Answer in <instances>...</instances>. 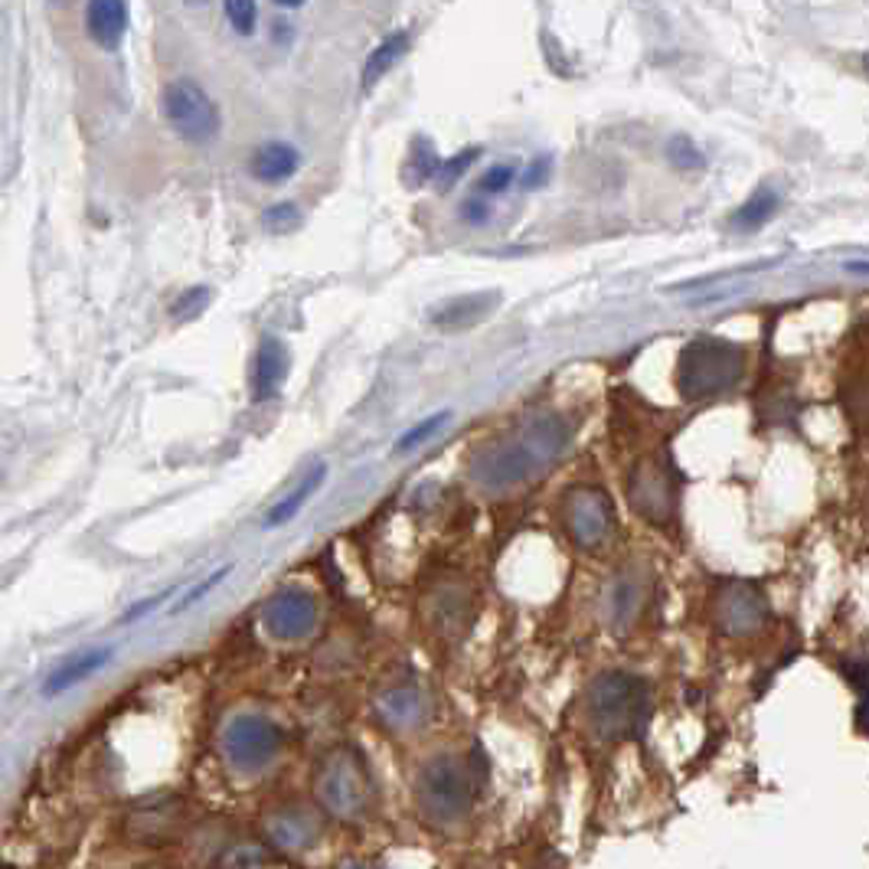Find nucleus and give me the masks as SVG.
<instances>
[{
    "instance_id": "18",
    "label": "nucleus",
    "mask_w": 869,
    "mask_h": 869,
    "mask_svg": "<svg viewBox=\"0 0 869 869\" xmlns=\"http://www.w3.org/2000/svg\"><path fill=\"white\" fill-rule=\"evenodd\" d=\"M108 660H112V648H92V651L78 653V657L66 660L63 667H56L50 673V680L43 683V693L46 697H63L66 690H73L82 680H88L92 673H98Z\"/></svg>"
},
{
    "instance_id": "30",
    "label": "nucleus",
    "mask_w": 869,
    "mask_h": 869,
    "mask_svg": "<svg viewBox=\"0 0 869 869\" xmlns=\"http://www.w3.org/2000/svg\"><path fill=\"white\" fill-rule=\"evenodd\" d=\"M262 222H265L269 232H291V229H297V222H301V210H297L294 203H275V207L265 210Z\"/></svg>"
},
{
    "instance_id": "35",
    "label": "nucleus",
    "mask_w": 869,
    "mask_h": 869,
    "mask_svg": "<svg viewBox=\"0 0 869 869\" xmlns=\"http://www.w3.org/2000/svg\"><path fill=\"white\" fill-rule=\"evenodd\" d=\"M275 3H279V7H301L304 0H275Z\"/></svg>"
},
{
    "instance_id": "20",
    "label": "nucleus",
    "mask_w": 869,
    "mask_h": 869,
    "mask_svg": "<svg viewBox=\"0 0 869 869\" xmlns=\"http://www.w3.org/2000/svg\"><path fill=\"white\" fill-rule=\"evenodd\" d=\"M327 481V464L324 461H314L311 464V471L301 478V484L297 488H291L289 494L275 504V507L269 510V516H265V530H275V526H285V523H291L294 516H297V510L304 507L317 491H321V484Z\"/></svg>"
},
{
    "instance_id": "36",
    "label": "nucleus",
    "mask_w": 869,
    "mask_h": 869,
    "mask_svg": "<svg viewBox=\"0 0 869 869\" xmlns=\"http://www.w3.org/2000/svg\"><path fill=\"white\" fill-rule=\"evenodd\" d=\"M53 3H60V7H66V3H70V0H53Z\"/></svg>"
},
{
    "instance_id": "32",
    "label": "nucleus",
    "mask_w": 869,
    "mask_h": 869,
    "mask_svg": "<svg viewBox=\"0 0 869 869\" xmlns=\"http://www.w3.org/2000/svg\"><path fill=\"white\" fill-rule=\"evenodd\" d=\"M174 591H177V588H167V591H160V595H150V598H145V601H138V605H132V608H128V615H125L122 621L128 625V621H138V618H145L147 611H154V608H157V605H160L164 598H170Z\"/></svg>"
},
{
    "instance_id": "4",
    "label": "nucleus",
    "mask_w": 869,
    "mask_h": 869,
    "mask_svg": "<svg viewBox=\"0 0 869 869\" xmlns=\"http://www.w3.org/2000/svg\"><path fill=\"white\" fill-rule=\"evenodd\" d=\"M745 376V350L720 341L697 337L683 347L677 360V389L687 402H703L723 396Z\"/></svg>"
},
{
    "instance_id": "9",
    "label": "nucleus",
    "mask_w": 869,
    "mask_h": 869,
    "mask_svg": "<svg viewBox=\"0 0 869 869\" xmlns=\"http://www.w3.org/2000/svg\"><path fill=\"white\" fill-rule=\"evenodd\" d=\"M317 621H321V605L314 591L301 585L275 591L262 608V628L275 641H304L317 631Z\"/></svg>"
},
{
    "instance_id": "29",
    "label": "nucleus",
    "mask_w": 869,
    "mask_h": 869,
    "mask_svg": "<svg viewBox=\"0 0 869 869\" xmlns=\"http://www.w3.org/2000/svg\"><path fill=\"white\" fill-rule=\"evenodd\" d=\"M207 304H210V289H190L174 301V311H170V314H174L177 321H193L200 311H207Z\"/></svg>"
},
{
    "instance_id": "3",
    "label": "nucleus",
    "mask_w": 869,
    "mask_h": 869,
    "mask_svg": "<svg viewBox=\"0 0 869 869\" xmlns=\"http://www.w3.org/2000/svg\"><path fill=\"white\" fill-rule=\"evenodd\" d=\"M416 800L434 827H458L474 807V772L464 758L441 752L429 758L416 778Z\"/></svg>"
},
{
    "instance_id": "2",
    "label": "nucleus",
    "mask_w": 869,
    "mask_h": 869,
    "mask_svg": "<svg viewBox=\"0 0 869 869\" xmlns=\"http://www.w3.org/2000/svg\"><path fill=\"white\" fill-rule=\"evenodd\" d=\"M588 720L601 739H638L651 716V687L638 673L608 670L588 687Z\"/></svg>"
},
{
    "instance_id": "22",
    "label": "nucleus",
    "mask_w": 869,
    "mask_h": 869,
    "mask_svg": "<svg viewBox=\"0 0 869 869\" xmlns=\"http://www.w3.org/2000/svg\"><path fill=\"white\" fill-rule=\"evenodd\" d=\"M406 50H409V33H392V36H386L369 56H366V66H363V88L369 92L383 75L389 73L402 56H406Z\"/></svg>"
},
{
    "instance_id": "8",
    "label": "nucleus",
    "mask_w": 869,
    "mask_h": 869,
    "mask_svg": "<svg viewBox=\"0 0 869 869\" xmlns=\"http://www.w3.org/2000/svg\"><path fill=\"white\" fill-rule=\"evenodd\" d=\"M563 523L579 549H601L615 533V504L601 488L579 484L563 498Z\"/></svg>"
},
{
    "instance_id": "6",
    "label": "nucleus",
    "mask_w": 869,
    "mask_h": 869,
    "mask_svg": "<svg viewBox=\"0 0 869 869\" xmlns=\"http://www.w3.org/2000/svg\"><path fill=\"white\" fill-rule=\"evenodd\" d=\"M164 118L184 138L187 145H210L219 135V108L217 102L207 95L203 85L190 78H177L164 88Z\"/></svg>"
},
{
    "instance_id": "12",
    "label": "nucleus",
    "mask_w": 869,
    "mask_h": 869,
    "mask_svg": "<svg viewBox=\"0 0 869 869\" xmlns=\"http://www.w3.org/2000/svg\"><path fill=\"white\" fill-rule=\"evenodd\" d=\"M321 814H314L311 807L304 804H289V807H279L265 817V834L272 840L275 850L282 854H304L311 850L317 840H321Z\"/></svg>"
},
{
    "instance_id": "28",
    "label": "nucleus",
    "mask_w": 869,
    "mask_h": 869,
    "mask_svg": "<svg viewBox=\"0 0 869 869\" xmlns=\"http://www.w3.org/2000/svg\"><path fill=\"white\" fill-rule=\"evenodd\" d=\"M513 180H516V167L513 164H494V167L484 170L478 190L488 193V197H498V193H507L510 187H513Z\"/></svg>"
},
{
    "instance_id": "25",
    "label": "nucleus",
    "mask_w": 869,
    "mask_h": 869,
    "mask_svg": "<svg viewBox=\"0 0 869 869\" xmlns=\"http://www.w3.org/2000/svg\"><path fill=\"white\" fill-rule=\"evenodd\" d=\"M667 160H670L677 170H700V167L706 164L703 150L693 145L687 135H673V138L667 142Z\"/></svg>"
},
{
    "instance_id": "33",
    "label": "nucleus",
    "mask_w": 869,
    "mask_h": 869,
    "mask_svg": "<svg viewBox=\"0 0 869 869\" xmlns=\"http://www.w3.org/2000/svg\"><path fill=\"white\" fill-rule=\"evenodd\" d=\"M549 157H540V160H533L530 164V170H526V177H523V187L526 190H536V187H543L546 184V177H549Z\"/></svg>"
},
{
    "instance_id": "10",
    "label": "nucleus",
    "mask_w": 869,
    "mask_h": 869,
    "mask_svg": "<svg viewBox=\"0 0 869 869\" xmlns=\"http://www.w3.org/2000/svg\"><path fill=\"white\" fill-rule=\"evenodd\" d=\"M713 621L725 638H748L768 621V598L752 582H729L713 598Z\"/></svg>"
},
{
    "instance_id": "23",
    "label": "nucleus",
    "mask_w": 869,
    "mask_h": 869,
    "mask_svg": "<svg viewBox=\"0 0 869 869\" xmlns=\"http://www.w3.org/2000/svg\"><path fill=\"white\" fill-rule=\"evenodd\" d=\"M444 422H451V412L448 409H438L434 416H429V419H422L419 426H412L406 434H399L396 438V444H392V454H402V451H416L419 444H426L432 434H438V429L444 426Z\"/></svg>"
},
{
    "instance_id": "7",
    "label": "nucleus",
    "mask_w": 869,
    "mask_h": 869,
    "mask_svg": "<svg viewBox=\"0 0 869 869\" xmlns=\"http://www.w3.org/2000/svg\"><path fill=\"white\" fill-rule=\"evenodd\" d=\"M285 748L282 729L265 716H235L222 729V755L239 775H259Z\"/></svg>"
},
{
    "instance_id": "14",
    "label": "nucleus",
    "mask_w": 869,
    "mask_h": 869,
    "mask_svg": "<svg viewBox=\"0 0 869 869\" xmlns=\"http://www.w3.org/2000/svg\"><path fill=\"white\" fill-rule=\"evenodd\" d=\"M645 598H648V585L641 582V576L638 573H621L605 591V618H608V625L615 631H628L641 618Z\"/></svg>"
},
{
    "instance_id": "21",
    "label": "nucleus",
    "mask_w": 869,
    "mask_h": 869,
    "mask_svg": "<svg viewBox=\"0 0 869 869\" xmlns=\"http://www.w3.org/2000/svg\"><path fill=\"white\" fill-rule=\"evenodd\" d=\"M778 193L772 190V187H758L735 213H732V229L735 232H758L765 222H772V217L778 213Z\"/></svg>"
},
{
    "instance_id": "24",
    "label": "nucleus",
    "mask_w": 869,
    "mask_h": 869,
    "mask_svg": "<svg viewBox=\"0 0 869 869\" xmlns=\"http://www.w3.org/2000/svg\"><path fill=\"white\" fill-rule=\"evenodd\" d=\"M438 164H441V160L434 157V147L419 138V142L412 145L409 160H406V177H409V184H412V187H422L426 180H432Z\"/></svg>"
},
{
    "instance_id": "5",
    "label": "nucleus",
    "mask_w": 869,
    "mask_h": 869,
    "mask_svg": "<svg viewBox=\"0 0 869 869\" xmlns=\"http://www.w3.org/2000/svg\"><path fill=\"white\" fill-rule=\"evenodd\" d=\"M314 797L317 804L341 820H357L373 800V778L357 748L341 745L327 752L314 772Z\"/></svg>"
},
{
    "instance_id": "31",
    "label": "nucleus",
    "mask_w": 869,
    "mask_h": 869,
    "mask_svg": "<svg viewBox=\"0 0 869 869\" xmlns=\"http://www.w3.org/2000/svg\"><path fill=\"white\" fill-rule=\"evenodd\" d=\"M229 573H232V566H222V569H217V573H213L210 579H203V582H200V585H197V588H193V591H187V595H184V598H180V601H177V605L170 608V615H180V611H187L190 605H197L200 598H207V595H210V591H213V588H217L219 582L226 579Z\"/></svg>"
},
{
    "instance_id": "34",
    "label": "nucleus",
    "mask_w": 869,
    "mask_h": 869,
    "mask_svg": "<svg viewBox=\"0 0 869 869\" xmlns=\"http://www.w3.org/2000/svg\"><path fill=\"white\" fill-rule=\"evenodd\" d=\"M461 217L468 219L471 226H481V222H488V219H491V207H488L484 200H478V197H474V200H468V203L461 207Z\"/></svg>"
},
{
    "instance_id": "11",
    "label": "nucleus",
    "mask_w": 869,
    "mask_h": 869,
    "mask_svg": "<svg viewBox=\"0 0 869 869\" xmlns=\"http://www.w3.org/2000/svg\"><path fill=\"white\" fill-rule=\"evenodd\" d=\"M628 501L638 516L651 520V523H667L673 516V484H670V474L660 461H641L628 481Z\"/></svg>"
},
{
    "instance_id": "27",
    "label": "nucleus",
    "mask_w": 869,
    "mask_h": 869,
    "mask_svg": "<svg viewBox=\"0 0 869 869\" xmlns=\"http://www.w3.org/2000/svg\"><path fill=\"white\" fill-rule=\"evenodd\" d=\"M226 17H229L235 33L249 36V33H255L259 7H255V0H226Z\"/></svg>"
},
{
    "instance_id": "17",
    "label": "nucleus",
    "mask_w": 869,
    "mask_h": 869,
    "mask_svg": "<svg viewBox=\"0 0 869 869\" xmlns=\"http://www.w3.org/2000/svg\"><path fill=\"white\" fill-rule=\"evenodd\" d=\"M498 291H488V294H468V297H454L448 301L444 307H438L432 314V321L438 327H448V331H468L474 327L481 317H488L494 307H498Z\"/></svg>"
},
{
    "instance_id": "1",
    "label": "nucleus",
    "mask_w": 869,
    "mask_h": 869,
    "mask_svg": "<svg viewBox=\"0 0 869 869\" xmlns=\"http://www.w3.org/2000/svg\"><path fill=\"white\" fill-rule=\"evenodd\" d=\"M569 422L556 412L533 416L520 429L494 438L471 458V481L484 494H504L513 488H523L526 481L540 478L559 451L569 444Z\"/></svg>"
},
{
    "instance_id": "13",
    "label": "nucleus",
    "mask_w": 869,
    "mask_h": 869,
    "mask_svg": "<svg viewBox=\"0 0 869 869\" xmlns=\"http://www.w3.org/2000/svg\"><path fill=\"white\" fill-rule=\"evenodd\" d=\"M376 713L383 725L389 729H399V732H409V729H419L429 716V700L419 687L412 683H399V687H389L379 693L376 700Z\"/></svg>"
},
{
    "instance_id": "16",
    "label": "nucleus",
    "mask_w": 869,
    "mask_h": 869,
    "mask_svg": "<svg viewBox=\"0 0 869 869\" xmlns=\"http://www.w3.org/2000/svg\"><path fill=\"white\" fill-rule=\"evenodd\" d=\"M85 27H88V36L102 50H118L128 33V3L125 0H88Z\"/></svg>"
},
{
    "instance_id": "15",
    "label": "nucleus",
    "mask_w": 869,
    "mask_h": 869,
    "mask_svg": "<svg viewBox=\"0 0 869 869\" xmlns=\"http://www.w3.org/2000/svg\"><path fill=\"white\" fill-rule=\"evenodd\" d=\"M291 373V354L282 337H262L259 354H255V373H252V386H255V399H275L285 386Z\"/></svg>"
},
{
    "instance_id": "19",
    "label": "nucleus",
    "mask_w": 869,
    "mask_h": 869,
    "mask_svg": "<svg viewBox=\"0 0 869 869\" xmlns=\"http://www.w3.org/2000/svg\"><path fill=\"white\" fill-rule=\"evenodd\" d=\"M252 177L262 184H285L297 174L301 167V154L285 142H269L252 154Z\"/></svg>"
},
{
    "instance_id": "26",
    "label": "nucleus",
    "mask_w": 869,
    "mask_h": 869,
    "mask_svg": "<svg viewBox=\"0 0 869 869\" xmlns=\"http://www.w3.org/2000/svg\"><path fill=\"white\" fill-rule=\"evenodd\" d=\"M478 157H481V147H468V150H461L458 157H451V160H441V164H438V170H434V177H438V190H448V187H454V180H461V177L468 174V167H471Z\"/></svg>"
}]
</instances>
